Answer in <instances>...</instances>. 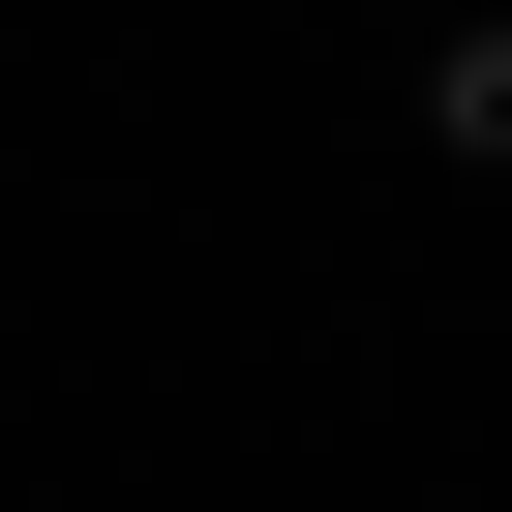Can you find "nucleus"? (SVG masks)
Masks as SVG:
<instances>
[{"instance_id":"obj_1","label":"nucleus","mask_w":512,"mask_h":512,"mask_svg":"<svg viewBox=\"0 0 512 512\" xmlns=\"http://www.w3.org/2000/svg\"><path fill=\"white\" fill-rule=\"evenodd\" d=\"M422 121H452V151L512 181V31H452V91H422Z\"/></svg>"}]
</instances>
